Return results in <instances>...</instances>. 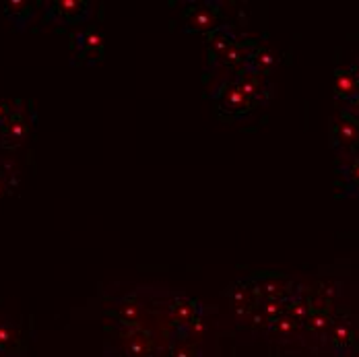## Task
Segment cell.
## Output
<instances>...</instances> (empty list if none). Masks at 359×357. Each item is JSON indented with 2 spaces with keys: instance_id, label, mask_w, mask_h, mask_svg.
<instances>
[{
  "instance_id": "cell-10",
  "label": "cell",
  "mask_w": 359,
  "mask_h": 357,
  "mask_svg": "<svg viewBox=\"0 0 359 357\" xmlns=\"http://www.w3.org/2000/svg\"><path fill=\"white\" fill-rule=\"evenodd\" d=\"M337 174H339V188H341L339 194L359 198V155L349 161H341L337 168Z\"/></svg>"
},
{
  "instance_id": "cell-5",
  "label": "cell",
  "mask_w": 359,
  "mask_h": 357,
  "mask_svg": "<svg viewBox=\"0 0 359 357\" xmlns=\"http://www.w3.org/2000/svg\"><path fill=\"white\" fill-rule=\"evenodd\" d=\"M91 15V4L87 0H56L48 4V19L60 25L83 23Z\"/></svg>"
},
{
  "instance_id": "cell-2",
  "label": "cell",
  "mask_w": 359,
  "mask_h": 357,
  "mask_svg": "<svg viewBox=\"0 0 359 357\" xmlns=\"http://www.w3.org/2000/svg\"><path fill=\"white\" fill-rule=\"evenodd\" d=\"M221 25L223 23L219 19V2H209V0L192 2L184 11V29L190 34L209 36L211 32H215Z\"/></svg>"
},
{
  "instance_id": "cell-9",
  "label": "cell",
  "mask_w": 359,
  "mask_h": 357,
  "mask_svg": "<svg viewBox=\"0 0 359 357\" xmlns=\"http://www.w3.org/2000/svg\"><path fill=\"white\" fill-rule=\"evenodd\" d=\"M170 316L178 326H182L186 330L192 324L201 322V308H198V304L194 299H190L186 295H176L170 302Z\"/></svg>"
},
{
  "instance_id": "cell-1",
  "label": "cell",
  "mask_w": 359,
  "mask_h": 357,
  "mask_svg": "<svg viewBox=\"0 0 359 357\" xmlns=\"http://www.w3.org/2000/svg\"><path fill=\"white\" fill-rule=\"evenodd\" d=\"M330 147L341 161H349L359 155V120L349 112L339 109V114L330 120L328 128Z\"/></svg>"
},
{
  "instance_id": "cell-7",
  "label": "cell",
  "mask_w": 359,
  "mask_h": 357,
  "mask_svg": "<svg viewBox=\"0 0 359 357\" xmlns=\"http://www.w3.org/2000/svg\"><path fill=\"white\" fill-rule=\"evenodd\" d=\"M332 93H334V100L341 102L343 106L351 104L353 100L359 97V81L355 79V74L351 72L349 67H339L334 71V76H332Z\"/></svg>"
},
{
  "instance_id": "cell-6",
  "label": "cell",
  "mask_w": 359,
  "mask_h": 357,
  "mask_svg": "<svg viewBox=\"0 0 359 357\" xmlns=\"http://www.w3.org/2000/svg\"><path fill=\"white\" fill-rule=\"evenodd\" d=\"M104 56V36L95 29L74 36V58L81 62H97Z\"/></svg>"
},
{
  "instance_id": "cell-14",
  "label": "cell",
  "mask_w": 359,
  "mask_h": 357,
  "mask_svg": "<svg viewBox=\"0 0 359 357\" xmlns=\"http://www.w3.org/2000/svg\"><path fill=\"white\" fill-rule=\"evenodd\" d=\"M19 335L11 324L0 322V353H4L6 357H13L19 351Z\"/></svg>"
},
{
  "instance_id": "cell-8",
  "label": "cell",
  "mask_w": 359,
  "mask_h": 357,
  "mask_svg": "<svg viewBox=\"0 0 359 357\" xmlns=\"http://www.w3.org/2000/svg\"><path fill=\"white\" fill-rule=\"evenodd\" d=\"M207 46H209V58H211V65H219L221 62V58L240 41V37L236 36V32L231 29V25H221V27H217L215 32H211L209 36H207Z\"/></svg>"
},
{
  "instance_id": "cell-4",
  "label": "cell",
  "mask_w": 359,
  "mask_h": 357,
  "mask_svg": "<svg viewBox=\"0 0 359 357\" xmlns=\"http://www.w3.org/2000/svg\"><path fill=\"white\" fill-rule=\"evenodd\" d=\"M233 79L238 81V85L242 87V91L246 93V97L250 100L252 107L254 106H266L271 102V97L275 95V87L271 85V81L264 74H256L250 71L233 72Z\"/></svg>"
},
{
  "instance_id": "cell-18",
  "label": "cell",
  "mask_w": 359,
  "mask_h": 357,
  "mask_svg": "<svg viewBox=\"0 0 359 357\" xmlns=\"http://www.w3.org/2000/svg\"><path fill=\"white\" fill-rule=\"evenodd\" d=\"M349 69H351V72L355 74V79L359 81V58H358V60H353V62L349 65Z\"/></svg>"
},
{
  "instance_id": "cell-13",
  "label": "cell",
  "mask_w": 359,
  "mask_h": 357,
  "mask_svg": "<svg viewBox=\"0 0 359 357\" xmlns=\"http://www.w3.org/2000/svg\"><path fill=\"white\" fill-rule=\"evenodd\" d=\"M25 133H27V122H25V118H23L21 114H19V116H17V114L11 116V118L6 120V124H4V143H21V139L25 137Z\"/></svg>"
},
{
  "instance_id": "cell-16",
  "label": "cell",
  "mask_w": 359,
  "mask_h": 357,
  "mask_svg": "<svg viewBox=\"0 0 359 357\" xmlns=\"http://www.w3.org/2000/svg\"><path fill=\"white\" fill-rule=\"evenodd\" d=\"M341 109H345V112H349V114H351L353 118H358V120H359V97H358V100H353L351 104H347V106H343V107H341Z\"/></svg>"
},
{
  "instance_id": "cell-11",
  "label": "cell",
  "mask_w": 359,
  "mask_h": 357,
  "mask_svg": "<svg viewBox=\"0 0 359 357\" xmlns=\"http://www.w3.org/2000/svg\"><path fill=\"white\" fill-rule=\"evenodd\" d=\"M277 65V56L266 48V46H260V43H252L250 54H248V60H246V67L244 71L256 72V74H269V72L275 69Z\"/></svg>"
},
{
  "instance_id": "cell-19",
  "label": "cell",
  "mask_w": 359,
  "mask_h": 357,
  "mask_svg": "<svg viewBox=\"0 0 359 357\" xmlns=\"http://www.w3.org/2000/svg\"><path fill=\"white\" fill-rule=\"evenodd\" d=\"M0 357H6V356H4V353H0Z\"/></svg>"
},
{
  "instance_id": "cell-12",
  "label": "cell",
  "mask_w": 359,
  "mask_h": 357,
  "mask_svg": "<svg viewBox=\"0 0 359 357\" xmlns=\"http://www.w3.org/2000/svg\"><path fill=\"white\" fill-rule=\"evenodd\" d=\"M6 15L15 25L25 27L29 23V19L34 17V6L25 0H11V2H6Z\"/></svg>"
},
{
  "instance_id": "cell-3",
  "label": "cell",
  "mask_w": 359,
  "mask_h": 357,
  "mask_svg": "<svg viewBox=\"0 0 359 357\" xmlns=\"http://www.w3.org/2000/svg\"><path fill=\"white\" fill-rule=\"evenodd\" d=\"M213 97L219 104V109L227 112L231 118H242L252 109L250 100L246 97V93L242 91V87L238 85V81L233 79V74L225 76L215 87Z\"/></svg>"
},
{
  "instance_id": "cell-15",
  "label": "cell",
  "mask_w": 359,
  "mask_h": 357,
  "mask_svg": "<svg viewBox=\"0 0 359 357\" xmlns=\"http://www.w3.org/2000/svg\"><path fill=\"white\" fill-rule=\"evenodd\" d=\"M141 306L137 304V302H124L122 306H120V310H118V318L122 324H126V326H135V324H139V318H141Z\"/></svg>"
},
{
  "instance_id": "cell-17",
  "label": "cell",
  "mask_w": 359,
  "mask_h": 357,
  "mask_svg": "<svg viewBox=\"0 0 359 357\" xmlns=\"http://www.w3.org/2000/svg\"><path fill=\"white\" fill-rule=\"evenodd\" d=\"M8 116H11V107L6 106L4 102H0V124H6Z\"/></svg>"
}]
</instances>
